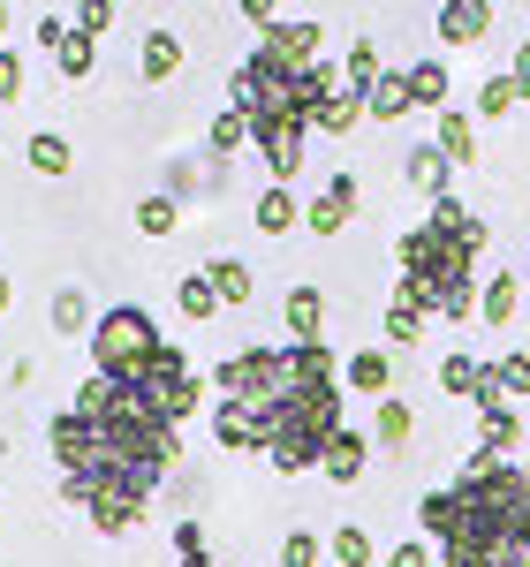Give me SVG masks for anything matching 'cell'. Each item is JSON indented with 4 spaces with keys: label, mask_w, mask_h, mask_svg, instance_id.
Here are the masks:
<instances>
[{
    "label": "cell",
    "mask_w": 530,
    "mask_h": 567,
    "mask_svg": "<svg viewBox=\"0 0 530 567\" xmlns=\"http://www.w3.org/2000/svg\"><path fill=\"white\" fill-rule=\"evenodd\" d=\"M273 8H281V0H243V16H251V23H258V31H265V23H281V16H273Z\"/></svg>",
    "instance_id": "7dc6e473"
},
{
    "label": "cell",
    "mask_w": 530,
    "mask_h": 567,
    "mask_svg": "<svg viewBox=\"0 0 530 567\" xmlns=\"http://www.w3.org/2000/svg\"><path fill=\"white\" fill-rule=\"evenodd\" d=\"M425 219L440 227L447 243H462V250H486V235H492L486 219L470 213V205H455V197H432V213H425Z\"/></svg>",
    "instance_id": "9a60e30c"
},
{
    "label": "cell",
    "mask_w": 530,
    "mask_h": 567,
    "mask_svg": "<svg viewBox=\"0 0 530 567\" xmlns=\"http://www.w3.org/2000/svg\"><path fill=\"white\" fill-rule=\"evenodd\" d=\"M326 553H334L342 567H371V529H364V523H342L334 537H326Z\"/></svg>",
    "instance_id": "d6a6232c"
},
{
    "label": "cell",
    "mask_w": 530,
    "mask_h": 567,
    "mask_svg": "<svg viewBox=\"0 0 530 567\" xmlns=\"http://www.w3.org/2000/svg\"><path fill=\"white\" fill-rule=\"evenodd\" d=\"M516 84H523V91H530V39H523V45H516Z\"/></svg>",
    "instance_id": "c3c4849f"
},
{
    "label": "cell",
    "mask_w": 530,
    "mask_h": 567,
    "mask_svg": "<svg viewBox=\"0 0 530 567\" xmlns=\"http://www.w3.org/2000/svg\"><path fill=\"white\" fill-rule=\"evenodd\" d=\"M379 76H387V69H379V45L356 39V45H349V91H371Z\"/></svg>",
    "instance_id": "74e56055"
},
{
    "label": "cell",
    "mask_w": 530,
    "mask_h": 567,
    "mask_svg": "<svg viewBox=\"0 0 530 567\" xmlns=\"http://www.w3.org/2000/svg\"><path fill=\"white\" fill-rule=\"evenodd\" d=\"M417 529H425L432 545H455V537H462V499H455V484L425 492V507H417Z\"/></svg>",
    "instance_id": "2e32d148"
},
{
    "label": "cell",
    "mask_w": 530,
    "mask_h": 567,
    "mask_svg": "<svg viewBox=\"0 0 530 567\" xmlns=\"http://www.w3.org/2000/svg\"><path fill=\"white\" fill-rule=\"evenodd\" d=\"M342 386L371 393V401H379V393H395V355H387V349H356L349 363H342Z\"/></svg>",
    "instance_id": "4fadbf2b"
},
{
    "label": "cell",
    "mask_w": 530,
    "mask_h": 567,
    "mask_svg": "<svg viewBox=\"0 0 530 567\" xmlns=\"http://www.w3.org/2000/svg\"><path fill=\"white\" fill-rule=\"evenodd\" d=\"M8 303H16V288H8V272H0V310H8Z\"/></svg>",
    "instance_id": "681fc988"
},
{
    "label": "cell",
    "mask_w": 530,
    "mask_h": 567,
    "mask_svg": "<svg viewBox=\"0 0 530 567\" xmlns=\"http://www.w3.org/2000/svg\"><path fill=\"white\" fill-rule=\"evenodd\" d=\"M409 424H417V416H409V401H401V393H379V401H371V432H379V446H401Z\"/></svg>",
    "instance_id": "f546056e"
},
{
    "label": "cell",
    "mask_w": 530,
    "mask_h": 567,
    "mask_svg": "<svg viewBox=\"0 0 530 567\" xmlns=\"http://www.w3.org/2000/svg\"><path fill=\"white\" fill-rule=\"evenodd\" d=\"M175 560H182V567H213V553H205V529H197V523H175Z\"/></svg>",
    "instance_id": "ab89813d"
},
{
    "label": "cell",
    "mask_w": 530,
    "mask_h": 567,
    "mask_svg": "<svg viewBox=\"0 0 530 567\" xmlns=\"http://www.w3.org/2000/svg\"><path fill=\"white\" fill-rule=\"evenodd\" d=\"M401 272L432 296V318H478V250H462V243H447L440 227L425 219V227H409L401 235Z\"/></svg>",
    "instance_id": "7a4b0ae2"
},
{
    "label": "cell",
    "mask_w": 530,
    "mask_h": 567,
    "mask_svg": "<svg viewBox=\"0 0 530 567\" xmlns=\"http://www.w3.org/2000/svg\"><path fill=\"white\" fill-rule=\"evenodd\" d=\"M205 272H213V288H221V303H251V265H243V258H213Z\"/></svg>",
    "instance_id": "836d02e7"
},
{
    "label": "cell",
    "mask_w": 530,
    "mask_h": 567,
    "mask_svg": "<svg viewBox=\"0 0 530 567\" xmlns=\"http://www.w3.org/2000/svg\"><path fill=\"white\" fill-rule=\"evenodd\" d=\"M516 310H523V280H516V272H492L486 288H478V318H486V326H508Z\"/></svg>",
    "instance_id": "d6986e66"
},
{
    "label": "cell",
    "mask_w": 530,
    "mask_h": 567,
    "mask_svg": "<svg viewBox=\"0 0 530 567\" xmlns=\"http://www.w3.org/2000/svg\"><path fill=\"white\" fill-rule=\"evenodd\" d=\"M251 136H258V152H265V175L296 189V175H304V130L296 122H251Z\"/></svg>",
    "instance_id": "9c48e42d"
},
{
    "label": "cell",
    "mask_w": 530,
    "mask_h": 567,
    "mask_svg": "<svg viewBox=\"0 0 530 567\" xmlns=\"http://www.w3.org/2000/svg\"><path fill=\"white\" fill-rule=\"evenodd\" d=\"M401 182H409V189L432 205V197H447V182H455V159H447L440 144H417V152L401 159Z\"/></svg>",
    "instance_id": "8fae6325"
},
{
    "label": "cell",
    "mask_w": 530,
    "mask_h": 567,
    "mask_svg": "<svg viewBox=\"0 0 530 567\" xmlns=\"http://www.w3.org/2000/svg\"><path fill=\"white\" fill-rule=\"evenodd\" d=\"M45 439H53V462L61 470H99V454H106V432H99V416H84L77 401L45 424Z\"/></svg>",
    "instance_id": "5b68a950"
},
{
    "label": "cell",
    "mask_w": 530,
    "mask_h": 567,
    "mask_svg": "<svg viewBox=\"0 0 530 567\" xmlns=\"http://www.w3.org/2000/svg\"><path fill=\"white\" fill-rule=\"evenodd\" d=\"M45 318H53V333H91V326H99V318H91V303H84V288H53Z\"/></svg>",
    "instance_id": "f1b7e54d"
},
{
    "label": "cell",
    "mask_w": 530,
    "mask_h": 567,
    "mask_svg": "<svg viewBox=\"0 0 530 567\" xmlns=\"http://www.w3.org/2000/svg\"><path fill=\"white\" fill-rule=\"evenodd\" d=\"M251 219H258V235H296V227H304V197H296L288 182H273L258 205H251Z\"/></svg>",
    "instance_id": "5bb4252c"
},
{
    "label": "cell",
    "mask_w": 530,
    "mask_h": 567,
    "mask_svg": "<svg viewBox=\"0 0 530 567\" xmlns=\"http://www.w3.org/2000/svg\"><path fill=\"white\" fill-rule=\"evenodd\" d=\"M516 439H523V424H516V409H508V401L478 409V446H486V454H516Z\"/></svg>",
    "instance_id": "603a6c76"
},
{
    "label": "cell",
    "mask_w": 530,
    "mask_h": 567,
    "mask_svg": "<svg viewBox=\"0 0 530 567\" xmlns=\"http://www.w3.org/2000/svg\"><path fill=\"white\" fill-rule=\"evenodd\" d=\"M432 553H440L432 537H409V545H395V553H387V567H432Z\"/></svg>",
    "instance_id": "b9f144b4"
},
{
    "label": "cell",
    "mask_w": 530,
    "mask_h": 567,
    "mask_svg": "<svg viewBox=\"0 0 530 567\" xmlns=\"http://www.w3.org/2000/svg\"><path fill=\"white\" fill-rule=\"evenodd\" d=\"M516 567H530V553H523V560H516Z\"/></svg>",
    "instance_id": "f907efd6"
},
{
    "label": "cell",
    "mask_w": 530,
    "mask_h": 567,
    "mask_svg": "<svg viewBox=\"0 0 530 567\" xmlns=\"http://www.w3.org/2000/svg\"><path fill=\"white\" fill-rule=\"evenodd\" d=\"M205 409V379H182V393H175V424H190Z\"/></svg>",
    "instance_id": "f6af8a7d"
},
{
    "label": "cell",
    "mask_w": 530,
    "mask_h": 567,
    "mask_svg": "<svg viewBox=\"0 0 530 567\" xmlns=\"http://www.w3.org/2000/svg\"><path fill=\"white\" fill-rule=\"evenodd\" d=\"M409 91H417V106H440L447 99V61H417V69H409Z\"/></svg>",
    "instance_id": "8d00e7d4"
},
{
    "label": "cell",
    "mask_w": 530,
    "mask_h": 567,
    "mask_svg": "<svg viewBox=\"0 0 530 567\" xmlns=\"http://www.w3.org/2000/svg\"><path fill=\"white\" fill-rule=\"evenodd\" d=\"M106 23H114V0H77V31H91V39H99Z\"/></svg>",
    "instance_id": "7bdbcfd3"
},
{
    "label": "cell",
    "mask_w": 530,
    "mask_h": 567,
    "mask_svg": "<svg viewBox=\"0 0 530 567\" xmlns=\"http://www.w3.org/2000/svg\"><path fill=\"white\" fill-rule=\"evenodd\" d=\"M425 318H432V310H417V303H387V349H417V341H425Z\"/></svg>",
    "instance_id": "1f68e13d"
},
{
    "label": "cell",
    "mask_w": 530,
    "mask_h": 567,
    "mask_svg": "<svg viewBox=\"0 0 530 567\" xmlns=\"http://www.w3.org/2000/svg\"><path fill=\"white\" fill-rule=\"evenodd\" d=\"M318 560H326V545H318L310 529H288V537H281V567H318Z\"/></svg>",
    "instance_id": "f35d334b"
},
{
    "label": "cell",
    "mask_w": 530,
    "mask_h": 567,
    "mask_svg": "<svg viewBox=\"0 0 530 567\" xmlns=\"http://www.w3.org/2000/svg\"><path fill=\"white\" fill-rule=\"evenodd\" d=\"M349 416H342V379H310V386H296L281 409H273V470L281 477H304V470H318L326 462V439L342 432Z\"/></svg>",
    "instance_id": "6da1fadb"
},
{
    "label": "cell",
    "mask_w": 530,
    "mask_h": 567,
    "mask_svg": "<svg viewBox=\"0 0 530 567\" xmlns=\"http://www.w3.org/2000/svg\"><path fill=\"white\" fill-rule=\"evenodd\" d=\"M326 189H334V197H349V205H364V182H356L349 167H334V175H326Z\"/></svg>",
    "instance_id": "bcb514c9"
},
{
    "label": "cell",
    "mask_w": 530,
    "mask_h": 567,
    "mask_svg": "<svg viewBox=\"0 0 530 567\" xmlns=\"http://www.w3.org/2000/svg\"><path fill=\"white\" fill-rule=\"evenodd\" d=\"M432 144H440L455 167H478V122H470L462 106H440V130H432Z\"/></svg>",
    "instance_id": "e0dca14e"
},
{
    "label": "cell",
    "mask_w": 530,
    "mask_h": 567,
    "mask_svg": "<svg viewBox=\"0 0 530 567\" xmlns=\"http://www.w3.org/2000/svg\"><path fill=\"white\" fill-rule=\"evenodd\" d=\"M492 0H440V39L447 45H486Z\"/></svg>",
    "instance_id": "7c38bea8"
},
{
    "label": "cell",
    "mask_w": 530,
    "mask_h": 567,
    "mask_svg": "<svg viewBox=\"0 0 530 567\" xmlns=\"http://www.w3.org/2000/svg\"><path fill=\"white\" fill-rule=\"evenodd\" d=\"M318 45H326V31L304 16V23H265L251 53H265L273 69H310V61H318Z\"/></svg>",
    "instance_id": "8992f818"
},
{
    "label": "cell",
    "mask_w": 530,
    "mask_h": 567,
    "mask_svg": "<svg viewBox=\"0 0 530 567\" xmlns=\"http://www.w3.org/2000/svg\"><path fill=\"white\" fill-rule=\"evenodd\" d=\"M213 439H221L227 454H243V446H273V409H258V401H227L213 409Z\"/></svg>",
    "instance_id": "52a82bcc"
},
{
    "label": "cell",
    "mask_w": 530,
    "mask_h": 567,
    "mask_svg": "<svg viewBox=\"0 0 530 567\" xmlns=\"http://www.w3.org/2000/svg\"><path fill=\"white\" fill-rule=\"evenodd\" d=\"M213 386L227 401H258V409H281L288 393H296V371H288V349H235L213 371Z\"/></svg>",
    "instance_id": "277c9868"
},
{
    "label": "cell",
    "mask_w": 530,
    "mask_h": 567,
    "mask_svg": "<svg viewBox=\"0 0 530 567\" xmlns=\"http://www.w3.org/2000/svg\"><path fill=\"white\" fill-rule=\"evenodd\" d=\"M356 219L349 197H334V189H318V197H304V235H342Z\"/></svg>",
    "instance_id": "cb8c5ba5"
},
{
    "label": "cell",
    "mask_w": 530,
    "mask_h": 567,
    "mask_svg": "<svg viewBox=\"0 0 530 567\" xmlns=\"http://www.w3.org/2000/svg\"><path fill=\"white\" fill-rule=\"evenodd\" d=\"M478 379H486V363H478V355H447V363H440V386L462 393V401H478Z\"/></svg>",
    "instance_id": "e575fe53"
},
{
    "label": "cell",
    "mask_w": 530,
    "mask_h": 567,
    "mask_svg": "<svg viewBox=\"0 0 530 567\" xmlns=\"http://www.w3.org/2000/svg\"><path fill=\"white\" fill-rule=\"evenodd\" d=\"M136 69H144V84H167L182 69V39L175 31H144V53H136Z\"/></svg>",
    "instance_id": "44dd1931"
},
{
    "label": "cell",
    "mask_w": 530,
    "mask_h": 567,
    "mask_svg": "<svg viewBox=\"0 0 530 567\" xmlns=\"http://www.w3.org/2000/svg\"><path fill=\"white\" fill-rule=\"evenodd\" d=\"M364 462H371V439L356 432V424H342V432L326 439V462H318V477H326V484H356V477H364Z\"/></svg>",
    "instance_id": "30bf717a"
},
{
    "label": "cell",
    "mask_w": 530,
    "mask_h": 567,
    "mask_svg": "<svg viewBox=\"0 0 530 567\" xmlns=\"http://www.w3.org/2000/svg\"><path fill=\"white\" fill-rule=\"evenodd\" d=\"M39 45L53 53L61 76H91V61H99V39L77 31V23H61V16H39Z\"/></svg>",
    "instance_id": "ba28073f"
},
{
    "label": "cell",
    "mask_w": 530,
    "mask_h": 567,
    "mask_svg": "<svg viewBox=\"0 0 530 567\" xmlns=\"http://www.w3.org/2000/svg\"><path fill=\"white\" fill-rule=\"evenodd\" d=\"M175 303H182V318H213V310H221L213 272H182V280H175Z\"/></svg>",
    "instance_id": "4dcf8cb0"
},
{
    "label": "cell",
    "mask_w": 530,
    "mask_h": 567,
    "mask_svg": "<svg viewBox=\"0 0 530 567\" xmlns=\"http://www.w3.org/2000/svg\"><path fill=\"white\" fill-rule=\"evenodd\" d=\"M281 318H288V333H296V341H318V333H326V296H318V288H288Z\"/></svg>",
    "instance_id": "ffe728a7"
},
{
    "label": "cell",
    "mask_w": 530,
    "mask_h": 567,
    "mask_svg": "<svg viewBox=\"0 0 530 567\" xmlns=\"http://www.w3.org/2000/svg\"><path fill=\"white\" fill-rule=\"evenodd\" d=\"M152 349H160V326H152V310H136V303L106 310L91 326V371H106V379H130Z\"/></svg>",
    "instance_id": "3957f363"
},
{
    "label": "cell",
    "mask_w": 530,
    "mask_h": 567,
    "mask_svg": "<svg viewBox=\"0 0 530 567\" xmlns=\"http://www.w3.org/2000/svg\"><path fill=\"white\" fill-rule=\"evenodd\" d=\"M440 560H447V567H508L492 545H440Z\"/></svg>",
    "instance_id": "60d3db41"
},
{
    "label": "cell",
    "mask_w": 530,
    "mask_h": 567,
    "mask_svg": "<svg viewBox=\"0 0 530 567\" xmlns=\"http://www.w3.org/2000/svg\"><path fill=\"white\" fill-rule=\"evenodd\" d=\"M16 99H23V61L0 53V106H16Z\"/></svg>",
    "instance_id": "ee69618b"
},
{
    "label": "cell",
    "mask_w": 530,
    "mask_h": 567,
    "mask_svg": "<svg viewBox=\"0 0 530 567\" xmlns=\"http://www.w3.org/2000/svg\"><path fill=\"white\" fill-rule=\"evenodd\" d=\"M492 379H500V393H508V401H530V355L508 349L500 363H492Z\"/></svg>",
    "instance_id": "d590c367"
},
{
    "label": "cell",
    "mask_w": 530,
    "mask_h": 567,
    "mask_svg": "<svg viewBox=\"0 0 530 567\" xmlns=\"http://www.w3.org/2000/svg\"><path fill=\"white\" fill-rule=\"evenodd\" d=\"M364 114H371V106H364V91L342 84L334 99H326V106H318V130H326V136H349L356 122H364Z\"/></svg>",
    "instance_id": "83f0119b"
},
{
    "label": "cell",
    "mask_w": 530,
    "mask_h": 567,
    "mask_svg": "<svg viewBox=\"0 0 530 567\" xmlns=\"http://www.w3.org/2000/svg\"><path fill=\"white\" fill-rule=\"evenodd\" d=\"M205 144H213V159L243 152V144H258V136H251V114H243V106H221V114H213V130H205Z\"/></svg>",
    "instance_id": "4316f807"
},
{
    "label": "cell",
    "mask_w": 530,
    "mask_h": 567,
    "mask_svg": "<svg viewBox=\"0 0 530 567\" xmlns=\"http://www.w3.org/2000/svg\"><path fill=\"white\" fill-rule=\"evenodd\" d=\"M523 99H530V91L516 84V69H508V76H486V84H478V114H486V122H508Z\"/></svg>",
    "instance_id": "484cf974"
},
{
    "label": "cell",
    "mask_w": 530,
    "mask_h": 567,
    "mask_svg": "<svg viewBox=\"0 0 530 567\" xmlns=\"http://www.w3.org/2000/svg\"><path fill=\"white\" fill-rule=\"evenodd\" d=\"M175 227H182V197H175V189H152V197L136 205V235L160 243V235H175Z\"/></svg>",
    "instance_id": "d4e9b609"
},
{
    "label": "cell",
    "mask_w": 530,
    "mask_h": 567,
    "mask_svg": "<svg viewBox=\"0 0 530 567\" xmlns=\"http://www.w3.org/2000/svg\"><path fill=\"white\" fill-rule=\"evenodd\" d=\"M23 159H31V175H45V182H61L69 167H77L69 136H53V130H39V136H31V144H23Z\"/></svg>",
    "instance_id": "7402d4cb"
},
{
    "label": "cell",
    "mask_w": 530,
    "mask_h": 567,
    "mask_svg": "<svg viewBox=\"0 0 530 567\" xmlns=\"http://www.w3.org/2000/svg\"><path fill=\"white\" fill-rule=\"evenodd\" d=\"M364 106H371V122H401V114H417V91H409V69H401V76H379V84L364 91Z\"/></svg>",
    "instance_id": "ac0fdd59"
}]
</instances>
